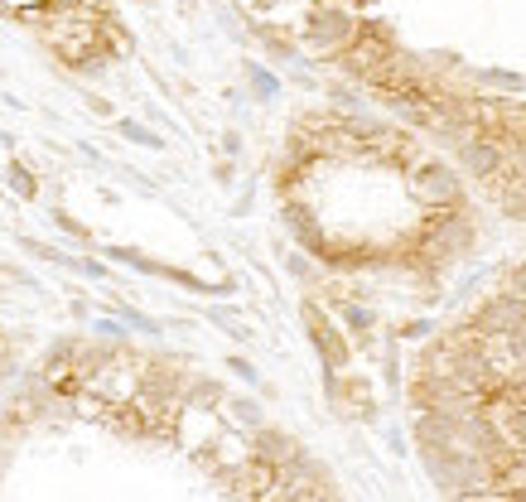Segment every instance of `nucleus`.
<instances>
[{
  "label": "nucleus",
  "mask_w": 526,
  "mask_h": 502,
  "mask_svg": "<svg viewBox=\"0 0 526 502\" xmlns=\"http://www.w3.org/2000/svg\"><path fill=\"white\" fill-rule=\"evenodd\" d=\"M362 15L353 0H314L305 15V25H300V39H305L309 54L319 58H338L348 44H353V34H358Z\"/></svg>",
  "instance_id": "1"
},
{
  "label": "nucleus",
  "mask_w": 526,
  "mask_h": 502,
  "mask_svg": "<svg viewBox=\"0 0 526 502\" xmlns=\"http://www.w3.org/2000/svg\"><path fill=\"white\" fill-rule=\"evenodd\" d=\"M406 194L416 198L425 213H440V208H464V179H459V169L435 160V155H425L411 174H406Z\"/></svg>",
  "instance_id": "2"
},
{
  "label": "nucleus",
  "mask_w": 526,
  "mask_h": 502,
  "mask_svg": "<svg viewBox=\"0 0 526 502\" xmlns=\"http://www.w3.org/2000/svg\"><path fill=\"white\" fill-rule=\"evenodd\" d=\"M391 58H396V44H391L387 29L382 25H358L353 44L338 54V68H343V78H353V83L377 87V78L387 73Z\"/></svg>",
  "instance_id": "3"
},
{
  "label": "nucleus",
  "mask_w": 526,
  "mask_h": 502,
  "mask_svg": "<svg viewBox=\"0 0 526 502\" xmlns=\"http://www.w3.org/2000/svg\"><path fill=\"white\" fill-rule=\"evenodd\" d=\"M454 155H459V169L469 179H478V184H493L502 169H507V145L498 136H488V131H478L464 145H454Z\"/></svg>",
  "instance_id": "4"
},
{
  "label": "nucleus",
  "mask_w": 526,
  "mask_h": 502,
  "mask_svg": "<svg viewBox=\"0 0 526 502\" xmlns=\"http://www.w3.org/2000/svg\"><path fill=\"white\" fill-rule=\"evenodd\" d=\"M522 319H526V300H522V295H507V290H502V295H488L483 305L473 309L469 324H473V329H478L483 338H493V334H507V329H517Z\"/></svg>",
  "instance_id": "5"
},
{
  "label": "nucleus",
  "mask_w": 526,
  "mask_h": 502,
  "mask_svg": "<svg viewBox=\"0 0 526 502\" xmlns=\"http://www.w3.org/2000/svg\"><path fill=\"white\" fill-rule=\"evenodd\" d=\"M305 324H309V338H314V343H319V353H324V363H329V367L348 363V343H343L338 329H333L329 319L319 314V305H305Z\"/></svg>",
  "instance_id": "6"
},
{
  "label": "nucleus",
  "mask_w": 526,
  "mask_h": 502,
  "mask_svg": "<svg viewBox=\"0 0 526 502\" xmlns=\"http://www.w3.org/2000/svg\"><path fill=\"white\" fill-rule=\"evenodd\" d=\"M256 454H261V464H271V469H285V464H295L300 459V445L295 440H285L276 430H261V440H256Z\"/></svg>",
  "instance_id": "7"
},
{
  "label": "nucleus",
  "mask_w": 526,
  "mask_h": 502,
  "mask_svg": "<svg viewBox=\"0 0 526 502\" xmlns=\"http://www.w3.org/2000/svg\"><path fill=\"white\" fill-rule=\"evenodd\" d=\"M5 184H10V194H20V198H34V194H39V184H34V174H29V169L20 165V160H15V165L5 169Z\"/></svg>",
  "instance_id": "8"
},
{
  "label": "nucleus",
  "mask_w": 526,
  "mask_h": 502,
  "mask_svg": "<svg viewBox=\"0 0 526 502\" xmlns=\"http://www.w3.org/2000/svg\"><path fill=\"white\" fill-rule=\"evenodd\" d=\"M49 5H54V0H0V10H5V15H20V20H39Z\"/></svg>",
  "instance_id": "9"
},
{
  "label": "nucleus",
  "mask_w": 526,
  "mask_h": 502,
  "mask_svg": "<svg viewBox=\"0 0 526 502\" xmlns=\"http://www.w3.org/2000/svg\"><path fill=\"white\" fill-rule=\"evenodd\" d=\"M121 136H131L136 145H165V140L155 136V131H145L140 121H121Z\"/></svg>",
  "instance_id": "10"
},
{
  "label": "nucleus",
  "mask_w": 526,
  "mask_h": 502,
  "mask_svg": "<svg viewBox=\"0 0 526 502\" xmlns=\"http://www.w3.org/2000/svg\"><path fill=\"white\" fill-rule=\"evenodd\" d=\"M502 290H507V295H522V300H526V261H522V266H512V271L502 276Z\"/></svg>",
  "instance_id": "11"
},
{
  "label": "nucleus",
  "mask_w": 526,
  "mask_h": 502,
  "mask_svg": "<svg viewBox=\"0 0 526 502\" xmlns=\"http://www.w3.org/2000/svg\"><path fill=\"white\" fill-rule=\"evenodd\" d=\"M251 87H256L261 97H276V78H271L266 68H251Z\"/></svg>",
  "instance_id": "12"
},
{
  "label": "nucleus",
  "mask_w": 526,
  "mask_h": 502,
  "mask_svg": "<svg viewBox=\"0 0 526 502\" xmlns=\"http://www.w3.org/2000/svg\"><path fill=\"white\" fill-rule=\"evenodd\" d=\"M295 502H338V498H333V493L324 488V483H309V488H305V493H300Z\"/></svg>",
  "instance_id": "13"
},
{
  "label": "nucleus",
  "mask_w": 526,
  "mask_h": 502,
  "mask_svg": "<svg viewBox=\"0 0 526 502\" xmlns=\"http://www.w3.org/2000/svg\"><path fill=\"white\" fill-rule=\"evenodd\" d=\"M348 324H353V329H372V309L348 305Z\"/></svg>",
  "instance_id": "14"
},
{
  "label": "nucleus",
  "mask_w": 526,
  "mask_h": 502,
  "mask_svg": "<svg viewBox=\"0 0 526 502\" xmlns=\"http://www.w3.org/2000/svg\"><path fill=\"white\" fill-rule=\"evenodd\" d=\"M222 150H227V155H237V150H242V136H232V131H227V136H222Z\"/></svg>",
  "instance_id": "15"
}]
</instances>
